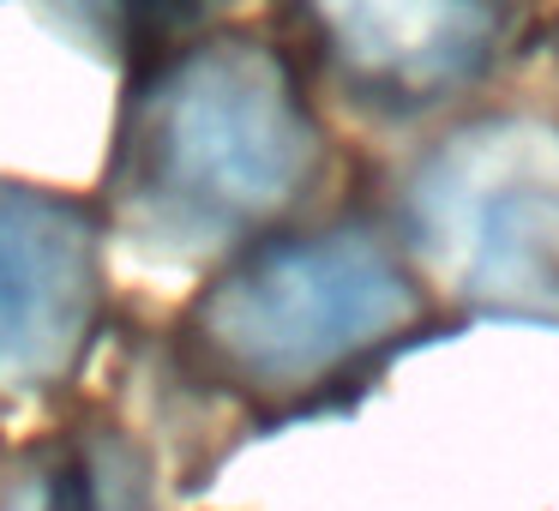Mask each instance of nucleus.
I'll list each match as a JSON object with an SVG mask.
<instances>
[{
	"instance_id": "f257e3e1",
	"label": "nucleus",
	"mask_w": 559,
	"mask_h": 511,
	"mask_svg": "<svg viewBox=\"0 0 559 511\" xmlns=\"http://www.w3.org/2000/svg\"><path fill=\"white\" fill-rule=\"evenodd\" d=\"M325 151L319 97L289 43L211 25L133 67L109 205L151 253H241L319 187Z\"/></svg>"
},
{
	"instance_id": "f03ea898",
	"label": "nucleus",
	"mask_w": 559,
	"mask_h": 511,
	"mask_svg": "<svg viewBox=\"0 0 559 511\" xmlns=\"http://www.w3.org/2000/svg\"><path fill=\"white\" fill-rule=\"evenodd\" d=\"M427 325V277L397 235L325 223L271 235L199 289L181 349L205 379L259 403L325 391Z\"/></svg>"
},
{
	"instance_id": "7ed1b4c3",
	"label": "nucleus",
	"mask_w": 559,
	"mask_h": 511,
	"mask_svg": "<svg viewBox=\"0 0 559 511\" xmlns=\"http://www.w3.org/2000/svg\"><path fill=\"white\" fill-rule=\"evenodd\" d=\"M397 241L451 301L559 319V121L469 109L397 175Z\"/></svg>"
},
{
	"instance_id": "20e7f679",
	"label": "nucleus",
	"mask_w": 559,
	"mask_h": 511,
	"mask_svg": "<svg viewBox=\"0 0 559 511\" xmlns=\"http://www.w3.org/2000/svg\"><path fill=\"white\" fill-rule=\"evenodd\" d=\"M530 37L535 0H283L307 85L373 127L469 115Z\"/></svg>"
},
{
	"instance_id": "39448f33",
	"label": "nucleus",
	"mask_w": 559,
	"mask_h": 511,
	"mask_svg": "<svg viewBox=\"0 0 559 511\" xmlns=\"http://www.w3.org/2000/svg\"><path fill=\"white\" fill-rule=\"evenodd\" d=\"M97 307V217L43 187H0V391H43L73 373Z\"/></svg>"
},
{
	"instance_id": "423d86ee",
	"label": "nucleus",
	"mask_w": 559,
	"mask_h": 511,
	"mask_svg": "<svg viewBox=\"0 0 559 511\" xmlns=\"http://www.w3.org/2000/svg\"><path fill=\"white\" fill-rule=\"evenodd\" d=\"M31 7L49 13L73 43L121 61L127 73L205 37L229 13V0H31Z\"/></svg>"
},
{
	"instance_id": "0eeeda50",
	"label": "nucleus",
	"mask_w": 559,
	"mask_h": 511,
	"mask_svg": "<svg viewBox=\"0 0 559 511\" xmlns=\"http://www.w3.org/2000/svg\"><path fill=\"white\" fill-rule=\"evenodd\" d=\"M25 511H151L139 457L121 439L97 433L55 451V463L31 482Z\"/></svg>"
}]
</instances>
